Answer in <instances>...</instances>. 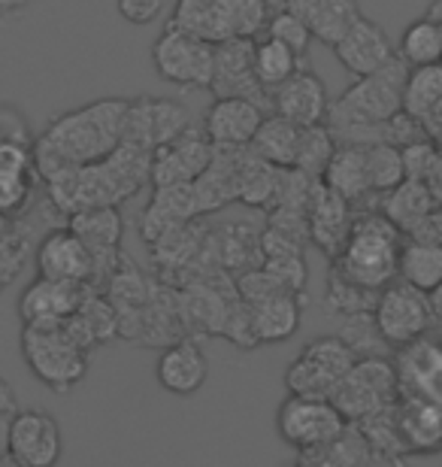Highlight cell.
Wrapping results in <instances>:
<instances>
[{"instance_id": "1", "label": "cell", "mask_w": 442, "mask_h": 467, "mask_svg": "<svg viewBox=\"0 0 442 467\" xmlns=\"http://www.w3.org/2000/svg\"><path fill=\"white\" fill-rule=\"evenodd\" d=\"M128 100L103 98L70 109L49 121V128L34 140V164L40 180H52L70 167L103 161L121 146Z\"/></svg>"}, {"instance_id": "2", "label": "cell", "mask_w": 442, "mask_h": 467, "mask_svg": "<svg viewBox=\"0 0 442 467\" xmlns=\"http://www.w3.org/2000/svg\"><path fill=\"white\" fill-rule=\"evenodd\" d=\"M146 182H152V152L134 143H121L103 161L70 167L46 180L52 203L67 216L88 207H118Z\"/></svg>"}, {"instance_id": "3", "label": "cell", "mask_w": 442, "mask_h": 467, "mask_svg": "<svg viewBox=\"0 0 442 467\" xmlns=\"http://www.w3.org/2000/svg\"><path fill=\"white\" fill-rule=\"evenodd\" d=\"M409 67L400 58H394L379 73L355 79L352 88H345L340 100L327 109V130L340 137L343 143L370 146L382 143L385 121L394 119L403 109V86H406Z\"/></svg>"}, {"instance_id": "4", "label": "cell", "mask_w": 442, "mask_h": 467, "mask_svg": "<svg viewBox=\"0 0 442 467\" xmlns=\"http://www.w3.org/2000/svg\"><path fill=\"white\" fill-rule=\"evenodd\" d=\"M400 228L385 213H364L352 222L340 255H336V276L364 292H382L397 283L400 261Z\"/></svg>"}, {"instance_id": "5", "label": "cell", "mask_w": 442, "mask_h": 467, "mask_svg": "<svg viewBox=\"0 0 442 467\" xmlns=\"http://www.w3.org/2000/svg\"><path fill=\"white\" fill-rule=\"evenodd\" d=\"M270 16L267 0H176L170 25L210 46H221L264 36Z\"/></svg>"}, {"instance_id": "6", "label": "cell", "mask_w": 442, "mask_h": 467, "mask_svg": "<svg viewBox=\"0 0 442 467\" xmlns=\"http://www.w3.org/2000/svg\"><path fill=\"white\" fill-rule=\"evenodd\" d=\"M22 355L27 370L55 395H67L88 373V349L64 325H22Z\"/></svg>"}, {"instance_id": "7", "label": "cell", "mask_w": 442, "mask_h": 467, "mask_svg": "<svg viewBox=\"0 0 442 467\" xmlns=\"http://www.w3.org/2000/svg\"><path fill=\"white\" fill-rule=\"evenodd\" d=\"M357 352L343 337H315L309 340L291 368L285 370L288 395L324 398L331 400L340 389L345 373L355 368Z\"/></svg>"}, {"instance_id": "8", "label": "cell", "mask_w": 442, "mask_h": 467, "mask_svg": "<svg viewBox=\"0 0 442 467\" xmlns=\"http://www.w3.org/2000/svg\"><path fill=\"white\" fill-rule=\"evenodd\" d=\"M152 67L158 77L176 88H210L215 70V46L197 40V36L167 22V27L152 43Z\"/></svg>"}, {"instance_id": "9", "label": "cell", "mask_w": 442, "mask_h": 467, "mask_svg": "<svg viewBox=\"0 0 442 467\" xmlns=\"http://www.w3.org/2000/svg\"><path fill=\"white\" fill-rule=\"evenodd\" d=\"M430 322H434V304H430V295L418 292V288L391 283L375 295L373 325L385 347L400 349L427 337Z\"/></svg>"}, {"instance_id": "10", "label": "cell", "mask_w": 442, "mask_h": 467, "mask_svg": "<svg viewBox=\"0 0 442 467\" xmlns=\"http://www.w3.org/2000/svg\"><path fill=\"white\" fill-rule=\"evenodd\" d=\"M345 416L336 410L334 400L324 398H303V395H288L279 404L276 413V431L291 450L315 452L322 446L334 443L336 437L345 431Z\"/></svg>"}, {"instance_id": "11", "label": "cell", "mask_w": 442, "mask_h": 467, "mask_svg": "<svg viewBox=\"0 0 442 467\" xmlns=\"http://www.w3.org/2000/svg\"><path fill=\"white\" fill-rule=\"evenodd\" d=\"M331 400L345 416V422H361V419L391 407L397 400V370H394V361L379 358V355L357 358Z\"/></svg>"}, {"instance_id": "12", "label": "cell", "mask_w": 442, "mask_h": 467, "mask_svg": "<svg viewBox=\"0 0 442 467\" xmlns=\"http://www.w3.org/2000/svg\"><path fill=\"white\" fill-rule=\"evenodd\" d=\"M188 128H191V116L182 104L167 98H137L128 100L121 143H134L155 155L170 140L182 137Z\"/></svg>"}, {"instance_id": "13", "label": "cell", "mask_w": 442, "mask_h": 467, "mask_svg": "<svg viewBox=\"0 0 442 467\" xmlns=\"http://www.w3.org/2000/svg\"><path fill=\"white\" fill-rule=\"evenodd\" d=\"M64 452L61 425L49 410H18L9 428V459L18 467H55Z\"/></svg>"}, {"instance_id": "14", "label": "cell", "mask_w": 442, "mask_h": 467, "mask_svg": "<svg viewBox=\"0 0 442 467\" xmlns=\"http://www.w3.org/2000/svg\"><path fill=\"white\" fill-rule=\"evenodd\" d=\"M36 276L73 285H98V261L70 228H52L36 246Z\"/></svg>"}, {"instance_id": "15", "label": "cell", "mask_w": 442, "mask_h": 467, "mask_svg": "<svg viewBox=\"0 0 442 467\" xmlns=\"http://www.w3.org/2000/svg\"><path fill=\"white\" fill-rule=\"evenodd\" d=\"M255 40H228L215 46V70L210 91L215 98H246L258 107H270V91L255 77Z\"/></svg>"}, {"instance_id": "16", "label": "cell", "mask_w": 442, "mask_h": 467, "mask_svg": "<svg viewBox=\"0 0 442 467\" xmlns=\"http://www.w3.org/2000/svg\"><path fill=\"white\" fill-rule=\"evenodd\" d=\"M336 61L343 64V70H349L355 79L379 73L382 67L397 58V46L388 36V31L373 22V18L361 16L357 22L340 36V43L334 46Z\"/></svg>"}, {"instance_id": "17", "label": "cell", "mask_w": 442, "mask_h": 467, "mask_svg": "<svg viewBox=\"0 0 442 467\" xmlns=\"http://www.w3.org/2000/svg\"><path fill=\"white\" fill-rule=\"evenodd\" d=\"M394 370H397V398H421L442 404V347L437 340L421 337L409 347H400Z\"/></svg>"}, {"instance_id": "18", "label": "cell", "mask_w": 442, "mask_h": 467, "mask_svg": "<svg viewBox=\"0 0 442 467\" xmlns=\"http://www.w3.org/2000/svg\"><path fill=\"white\" fill-rule=\"evenodd\" d=\"M264 113V107L246 98H215L212 107L206 109L203 134L215 149H249L261 121L267 119Z\"/></svg>"}, {"instance_id": "19", "label": "cell", "mask_w": 442, "mask_h": 467, "mask_svg": "<svg viewBox=\"0 0 442 467\" xmlns=\"http://www.w3.org/2000/svg\"><path fill=\"white\" fill-rule=\"evenodd\" d=\"M215 155V146L206 140V134H197L194 125L182 137L170 140L152 155V182L155 189L161 185H185L194 182Z\"/></svg>"}, {"instance_id": "20", "label": "cell", "mask_w": 442, "mask_h": 467, "mask_svg": "<svg viewBox=\"0 0 442 467\" xmlns=\"http://www.w3.org/2000/svg\"><path fill=\"white\" fill-rule=\"evenodd\" d=\"M270 109L282 119H288L297 128H315L327 121V100L324 82L315 77L313 70L300 67L288 82H282L279 88H272L270 95Z\"/></svg>"}, {"instance_id": "21", "label": "cell", "mask_w": 442, "mask_h": 467, "mask_svg": "<svg viewBox=\"0 0 442 467\" xmlns=\"http://www.w3.org/2000/svg\"><path fill=\"white\" fill-rule=\"evenodd\" d=\"M77 237L91 249L98 261V279L112 276V270L121 265V234H125V219L118 207H88L70 216L67 225Z\"/></svg>"}, {"instance_id": "22", "label": "cell", "mask_w": 442, "mask_h": 467, "mask_svg": "<svg viewBox=\"0 0 442 467\" xmlns=\"http://www.w3.org/2000/svg\"><path fill=\"white\" fill-rule=\"evenodd\" d=\"M88 285L55 283V279L36 276L18 297V316L22 325H64L79 310Z\"/></svg>"}, {"instance_id": "23", "label": "cell", "mask_w": 442, "mask_h": 467, "mask_svg": "<svg viewBox=\"0 0 442 467\" xmlns=\"http://www.w3.org/2000/svg\"><path fill=\"white\" fill-rule=\"evenodd\" d=\"M155 377L164 391L176 398H191L210 379V361L194 340H176L158 355Z\"/></svg>"}, {"instance_id": "24", "label": "cell", "mask_w": 442, "mask_h": 467, "mask_svg": "<svg viewBox=\"0 0 442 467\" xmlns=\"http://www.w3.org/2000/svg\"><path fill=\"white\" fill-rule=\"evenodd\" d=\"M34 149L18 143H0V216L13 222L31 203L36 185Z\"/></svg>"}, {"instance_id": "25", "label": "cell", "mask_w": 442, "mask_h": 467, "mask_svg": "<svg viewBox=\"0 0 442 467\" xmlns=\"http://www.w3.org/2000/svg\"><path fill=\"white\" fill-rule=\"evenodd\" d=\"M397 434L406 455H430L442 450V404L421 398H397Z\"/></svg>"}, {"instance_id": "26", "label": "cell", "mask_w": 442, "mask_h": 467, "mask_svg": "<svg viewBox=\"0 0 442 467\" xmlns=\"http://www.w3.org/2000/svg\"><path fill=\"white\" fill-rule=\"evenodd\" d=\"M282 9H291L297 18H303V25L313 31L315 40H322L331 49L361 18L357 0H285Z\"/></svg>"}, {"instance_id": "27", "label": "cell", "mask_w": 442, "mask_h": 467, "mask_svg": "<svg viewBox=\"0 0 442 467\" xmlns=\"http://www.w3.org/2000/svg\"><path fill=\"white\" fill-rule=\"evenodd\" d=\"M197 198H194V185H161L155 189L152 203L146 207L143 216V237L146 240H161L167 234L179 231L182 222L197 216Z\"/></svg>"}, {"instance_id": "28", "label": "cell", "mask_w": 442, "mask_h": 467, "mask_svg": "<svg viewBox=\"0 0 442 467\" xmlns=\"http://www.w3.org/2000/svg\"><path fill=\"white\" fill-rule=\"evenodd\" d=\"M324 189L334 192L336 198H343L345 203L364 201L370 192V180H366V146L343 143L336 146L334 158L327 161L324 173Z\"/></svg>"}, {"instance_id": "29", "label": "cell", "mask_w": 442, "mask_h": 467, "mask_svg": "<svg viewBox=\"0 0 442 467\" xmlns=\"http://www.w3.org/2000/svg\"><path fill=\"white\" fill-rule=\"evenodd\" d=\"M397 279L425 295H434L437 288H442V243L409 237L400 246Z\"/></svg>"}, {"instance_id": "30", "label": "cell", "mask_w": 442, "mask_h": 467, "mask_svg": "<svg viewBox=\"0 0 442 467\" xmlns=\"http://www.w3.org/2000/svg\"><path fill=\"white\" fill-rule=\"evenodd\" d=\"M313 237L315 243L322 246L324 252H331V255L336 258L343 249L345 237H349L352 231V222L349 219V203H345L343 198H336L334 192H327L324 185H318V189H313Z\"/></svg>"}, {"instance_id": "31", "label": "cell", "mask_w": 442, "mask_h": 467, "mask_svg": "<svg viewBox=\"0 0 442 467\" xmlns=\"http://www.w3.org/2000/svg\"><path fill=\"white\" fill-rule=\"evenodd\" d=\"M300 137H303V128L291 125L288 119H282L272 113L270 119L261 121L255 140H252V152H255L261 161H267L272 167H294L297 164V152H300Z\"/></svg>"}, {"instance_id": "32", "label": "cell", "mask_w": 442, "mask_h": 467, "mask_svg": "<svg viewBox=\"0 0 442 467\" xmlns=\"http://www.w3.org/2000/svg\"><path fill=\"white\" fill-rule=\"evenodd\" d=\"M373 450L355 422L345 425V431L334 443L322 446L315 452H303L294 467H370Z\"/></svg>"}, {"instance_id": "33", "label": "cell", "mask_w": 442, "mask_h": 467, "mask_svg": "<svg viewBox=\"0 0 442 467\" xmlns=\"http://www.w3.org/2000/svg\"><path fill=\"white\" fill-rule=\"evenodd\" d=\"M437 194L427 182H416L406 180L400 189H394L385 201V216H388L397 228H409L416 231L421 222H425L430 213H437Z\"/></svg>"}, {"instance_id": "34", "label": "cell", "mask_w": 442, "mask_h": 467, "mask_svg": "<svg viewBox=\"0 0 442 467\" xmlns=\"http://www.w3.org/2000/svg\"><path fill=\"white\" fill-rule=\"evenodd\" d=\"M439 100H442V64L409 67L406 86H403V113L421 121V125H427V119L437 109Z\"/></svg>"}, {"instance_id": "35", "label": "cell", "mask_w": 442, "mask_h": 467, "mask_svg": "<svg viewBox=\"0 0 442 467\" xmlns=\"http://www.w3.org/2000/svg\"><path fill=\"white\" fill-rule=\"evenodd\" d=\"M397 58L406 67H427V64H442V27L437 18H418L406 25L397 43Z\"/></svg>"}, {"instance_id": "36", "label": "cell", "mask_w": 442, "mask_h": 467, "mask_svg": "<svg viewBox=\"0 0 442 467\" xmlns=\"http://www.w3.org/2000/svg\"><path fill=\"white\" fill-rule=\"evenodd\" d=\"M252 61H255L258 82L270 91V95H272V88H279L282 82H288L300 70V58H297V55L291 52L288 46L276 43L272 36H258Z\"/></svg>"}, {"instance_id": "37", "label": "cell", "mask_w": 442, "mask_h": 467, "mask_svg": "<svg viewBox=\"0 0 442 467\" xmlns=\"http://www.w3.org/2000/svg\"><path fill=\"white\" fill-rule=\"evenodd\" d=\"M366 180L373 194H391L406 182V167L403 152L391 143H370L366 146Z\"/></svg>"}, {"instance_id": "38", "label": "cell", "mask_w": 442, "mask_h": 467, "mask_svg": "<svg viewBox=\"0 0 442 467\" xmlns=\"http://www.w3.org/2000/svg\"><path fill=\"white\" fill-rule=\"evenodd\" d=\"M336 146H334V134L327 130V125H315V128H303V137H300V152H297V164L294 171H300L309 180L324 173L327 161L334 158Z\"/></svg>"}, {"instance_id": "39", "label": "cell", "mask_w": 442, "mask_h": 467, "mask_svg": "<svg viewBox=\"0 0 442 467\" xmlns=\"http://www.w3.org/2000/svg\"><path fill=\"white\" fill-rule=\"evenodd\" d=\"M264 36H272L276 43L288 46L291 52L297 55V58H303V55L309 52V46H313V31L303 25V18H297L291 9H276V13L270 16V25Z\"/></svg>"}, {"instance_id": "40", "label": "cell", "mask_w": 442, "mask_h": 467, "mask_svg": "<svg viewBox=\"0 0 442 467\" xmlns=\"http://www.w3.org/2000/svg\"><path fill=\"white\" fill-rule=\"evenodd\" d=\"M25 265H27V243L22 234L9 228L6 234H0V292L22 276Z\"/></svg>"}, {"instance_id": "41", "label": "cell", "mask_w": 442, "mask_h": 467, "mask_svg": "<svg viewBox=\"0 0 442 467\" xmlns=\"http://www.w3.org/2000/svg\"><path fill=\"white\" fill-rule=\"evenodd\" d=\"M403 152V167H406V180H416V182H427L434 180V171H437V161H439V152L430 140H418V143H409Z\"/></svg>"}, {"instance_id": "42", "label": "cell", "mask_w": 442, "mask_h": 467, "mask_svg": "<svg viewBox=\"0 0 442 467\" xmlns=\"http://www.w3.org/2000/svg\"><path fill=\"white\" fill-rule=\"evenodd\" d=\"M173 4L176 0H116L118 16L137 27L152 25L155 18H161L167 13V9L173 13Z\"/></svg>"}, {"instance_id": "43", "label": "cell", "mask_w": 442, "mask_h": 467, "mask_svg": "<svg viewBox=\"0 0 442 467\" xmlns=\"http://www.w3.org/2000/svg\"><path fill=\"white\" fill-rule=\"evenodd\" d=\"M0 143H18V146L34 149L31 125H27V119L22 116V109L0 107Z\"/></svg>"}, {"instance_id": "44", "label": "cell", "mask_w": 442, "mask_h": 467, "mask_svg": "<svg viewBox=\"0 0 442 467\" xmlns=\"http://www.w3.org/2000/svg\"><path fill=\"white\" fill-rule=\"evenodd\" d=\"M18 410L22 407H18L15 389L0 377V455H9V428H13Z\"/></svg>"}, {"instance_id": "45", "label": "cell", "mask_w": 442, "mask_h": 467, "mask_svg": "<svg viewBox=\"0 0 442 467\" xmlns=\"http://www.w3.org/2000/svg\"><path fill=\"white\" fill-rule=\"evenodd\" d=\"M427 134L430 137H437V134H442V100H439V104H437V109H434V113H430V119H427Z\"/></svg>"}, {"instance_id": "46", "label": "cell", "mask_w": 442, "mask_h": 467, "mask_svg": "<svg viewBox=\"0 0 442 467\" xmlns=\"http://www.w3.org/2000/svg\"><path fill=\"white\" fill-rule=\"evenodd\" d=\"M27 0H0V16H9V13H18V9H25Z\"/></svg>"}, {"instance_id": "47", "label": "cell", "mask_w": 442, "mask_h": 467, "mask_svg": "<svg viewBox=\"0 0 442 467\" xmlns=\"http://www.w3.org/2000/svg\"><path fill=\"white\" fill-rule=\"evenodd\" d=\"M430 189H434V194H437V198H442V152H439V161H437L434 180H430Z\"/></svg>"}, {"instance_id": "48", "label": "cell", "mask_w": 442, "mask_h": 467, "mask_svg": "<svg viewBox=\"0 0 442 467\" xmlns=\"http://www.w3.org/2000/svg\"><path fill=\"white\" fill-rule=\"evenodd\" d=\"M430 18H437V22H439V27H442V0H439V4L437 6H430V13H427Z\"/></svg>"}, {"instance_id": "49", "label": "cell", "mask_w": 442, "mask_h": 467, "mask_svg": "<svg viewBox=\"0 0 442 467\" xmlns=\"http://www.w3.org/2000/svg\"><path fill=\"white\" fill-rule=\"evenodd\" d=\"M0 467H18V464L9 459V455H0Z\"/></svg>"}, {"instance_id": "50", "label": "cell", "mask_w": 442, "mask_h": 467, "mask_svg": "<svg viewBox=\"0 0 442 467\" xmlns=\"http://www.w3.org/2000/svg\"><path fill=\"white\" fill-rule=\"evenodd\" d=\"M9 231V222L4 219V216H0V234H6Z\"/></svg>"}, {"instance_id": "51", "label": "cell", "mask_w": 442, "mask_h": 467, "mask_svg": "<svg viewBox=\"0 0 442 467\" xmlns=\"http://www.w3.org/2000/svg\"><path fill=\"white\" fill-rule=\"evenodd\" d=\"M394 467H406V462H403V459H397V462H394Z\"/></svg>"}]
</instances>
